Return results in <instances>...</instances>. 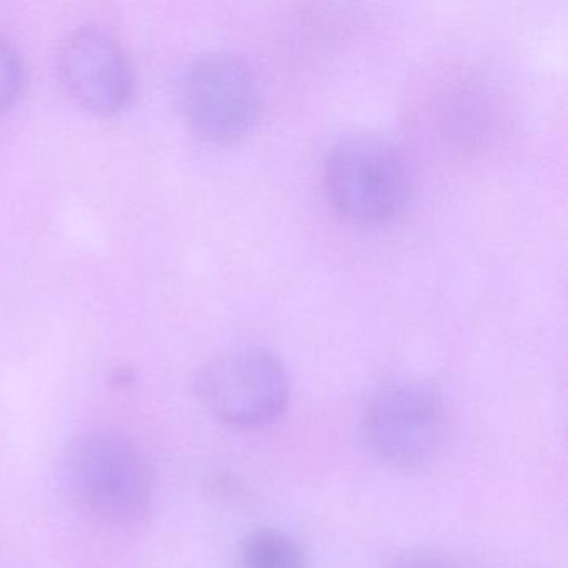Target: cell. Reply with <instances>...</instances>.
I'll return each instance as SVG.
<instances>
[{
  "instance_id": "1",
  "label": "cell",
  "mask_w": 568,
  "mask_h": 568,
  "mask_svg": "<svg viewBox=\"0 0 568 568\" xmlns=\"http://www.w3.org/2000/svg\"><path fill=\"white\" fill-rule=\"evenodd\" d=\"M61 480L72 504L102 524L141 520L154 494L148 455L131 437L114 430L74 438L62 457Z\"/></svg>"
},
{
  "instance_id": "2",
  "label": "cell",
  "mask_w": 568,
  "mask_h": 568,
  "mask_svg": "<svg viewBox=\"0 0 568 568\" xmlns=\"http://www.w3.org/2000/svg\"><path fill=\"white\" fill-rule=\"evenodd\" d=\"M195 394L224 424L261 428L287 410L291 381L284 364L264 348H237L211 358L195 375Z\"/></svg>"
},
{
  "instance_id": "3",
  "label": "cell",
  "mask_w": 568,
  "mask_h": 568,
  "mask_svg": "<svg viewBox=\"0 0 568 568\" xmlns=\"http://www.w3.org/2000/svg\"><path fill=\"white\" fill-rule=\"evenodd\" d=\"M447 424V408L437 388L420 381H397L372 395L362 434L372 454L385 464L417 468L437 457Z\"/></svg>"
},
{
  "instance_id": "4",
  "label": "cell",
  "mask_w": 568,
  "mask_h": 568,
  "mask_svg": "<svg viewBox=\"0 0 568 568\" xmlns=\"http://www.w3.org/2000/svg\"><path fill=\"white\" fill-rule=\"evenodd\" d=\"M325 187L344 217L381 224L400 214L410 184L404 159L390 144L372 135H355L332 149Z\"/></svg>"
},
{
  "instance_id": "5",
  "label": "cell",
  "mask_w": 568,
  "mask_h": 568,
  "mask_svg": "<svg viewBox=\"0 0 568 568\" xmlns=\"http://www.w3.org/2000/svg\"><path fill=\"white\" fill-rule=\"evenodd\" d=\"M179 102L192 131L214 144L244 139L257 124L261 108L254 72L227 52L201 55L185 68Z\"/></svg>"
},
{
  "instance_id": "6",
  "label": "cell",
  "mask_w": 568,
  "mask_h": 568,
  "mask_svg": "<svg viewBox=\"0 0 568 568\" xmlns=\"http://www.w3.org/2000/svg\"><path fill=\"white\" fill-rule=\"evenodd\" d=\"M58 69L72 101L91 114H119L134 99L131 59L121 42L102 29L72 32L59 49Z\"/></svg>"
},
{
  "instance_id": "7",
  "label": "cell",
  "mask_w": 568,
  "mask_h": 568,
  "mask_svg": "<svg viewBox=\"0 0 568 568\" xmlns=\"http://www.w3.org/2000/svg\"><path fill=\"white\" fill-rule=\"evenodd\" d=\"M242 568H308L301 545L277 528H257L242 541Z\"/></svg>"
},
{
  "instance_id": "8",
  "label": "cell",
  "mask_w": 568,
  "mask_h": 568,
  "mask_svg": "<svg viewBox=\"0 0 568 568\" xmlns=\"http://www.w3.org/2000/svg\"><path fill=\"white\" fill-rule=\"evenodd\" d=\"M24 89V65L18 52L0 39V114L9 111Z\"/></svg>"
},
{
  "instance_id": "9",
  "label": "cell",
  "mask_w": 568,
  "mask_h": 568,
  "mask_svg": "<svg viewBox=\"0 0 568 568\" xmlns=\"http://www.w3.org/2000/svg\"><path fill=\"white\" fill-rule=\"evenodd\" d=\"M434 564H427V561H408V564L402 565L400 568H434Z\"/></svg>"
}]
</instances>
